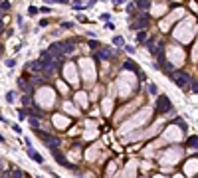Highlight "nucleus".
I'll list each match as a JSON object with an SVG mask.
<instances>
[{
  "instance_id": "obj_1",
  "label": "nucleus",
  "mask_w": 198,
  "mask_h": 178,
  "mask_svg": "<svg viewBox=\"0 0 198 178\" xmlns=\"http://www.w3.org/2000/svg\"><path fill=\"white\" fill-rule=\"evenodd\" d=\"M36 135H38L40 138H42V141H44V143H46L48 146H50V151H52V148H58V138L53 137V135H50V133H44V131H36Z\"/></svg>"
},
{
  "instance_id": "obj_2",
  "label": "nucleus",
  "mask_w": 198,
  "mask_h": 178,
  "mask_svg": "<svg viewBox=\"0 0 198 178\" xmlns=\"http://www.w3.org/2000/svg\"><path fill=\"white\" fill-rule=\"evenodd\" d=\"M52 154H53V158H56V160H58L61 166H66V168H72V170H75V166L67 162V158L61 154V151H59V148H52Z\"/></svg>"
},
{
  "instance_id": "obj_3",
  "label": "nucleus",
  "mask_w": 198,
  "mask_h": 178,
  "mask_svg": "<svg viewBox=\"0 0 198 178\" xmlns=\"http://www.w3.org/2000/svg\"><path fill=\"white\" fill-rule=\"evenodd\" d=\"M171 75H172V79H174V83H176L178 87H186L188 85V75H186V73L174 71V73H171Z\"/></svg>"
},
{
  "instance_id": "obj_4",
  "label": "nucleus",
  "mask_w": 198,
  "mask_h": 178,
  "mask_svg": "<svg viewBox=\"0 0 198 178\" xmlns=\"http://www.w3.org/2000/svg\"><path fill=\"white\" fill-rule=\"evenodd\" d=\"M172 109V103L168 101V97H158V103H157V111L158 113H166Z\"/></svg>"
},
{
  "instance_id": "obj_5",
  "label": "nucleus",
  "mask_w": 198,
  "mask_h": 178,
  "mask_svg": "<svg viewBox=\"0 0 198 178\" xmlns=\"http://www.w3.org/2000/svg\"><path fill=\"white\" fill-rule=\"evenodd\" d=\"M149 26V16H141L139 18V22H135V24H131V30H143V28Z\"/></svg>"
},
{
  "instance_id": "obj_6",
  "label": "nucleus",
  "mask_w": 198,
  "mask_h": 178,
  "mask_svg": "<svg viewBox=\"0 0 198 178\" xmlns=\"http://www.w3.org/2000/svg\"><path fill=\"white\" fill-rule=\"evenodd\" d=\"M95 2H87V4H83V2H75V4H72L73 10H85V8H91Z\"/></svg>"
},
{
  "instance_id": "obj_7",
  "label": "nucleus",
  "mask_w": 198,
  "mask_h": 178,
  "mask_svg": "<svg viewBox=\"0 0 198 178\" xmlns=\"http://www.w3.org/2000/svg\"><path fill=\"white\" fill-rule=\"evenodd\" d=\"M28 154H30V156H32L34 160L38 162V164H42V162H44V156H42V154H38V152L34 151V148H28Z\"/></svg>"
},
{
  "instance_id": "obj_8",
  "label": "nucleus",
  "mask_w": 198,
  "mask_h": 178,
  "mask_svg": "<svg viewBox=\"0 0 198 178\" xmlns=\"http://www.w3.org/2000/svg\"><path fill=\"white\" fill-rule=\"evenodd\" d=\"M97 55H99V58H101V59H107V58H111V52H109L107 48H101Z\"/></svg>"
},
{
  "instance_id": "obj_9",
  "label": "nucleus",
  "mask_w": 198,
  "mask_h": 178,
  "mask_svg": "<svg viewBox=\"0 0 198 178\" xmlns=\"http://www.w3.org/2000/svg\"><path fill=\"white\" fill-rule=\"evenodd\" d=\"M186 145L190 146V148H198V137H190L186 141Z\"/></svg>"
},
{
  "instance_id": "obj_10",
  "label": "nucleus",
  "mask_w": 198,
  "mask_h": 178,
  "mask_svg": "<svg viewBox=\"0 0 198 178\" xmlns=\"http://www.w3.org/2000/svg\"><path fill=\"white\" fill-rule=\"evenodd\" d=\"M113 44H115V46H125V40L121 38V36H115V38H113Z\"/></svg>"
},
{
  "instance_id": "obj_11",
  "label": "nucleus",
  "mask_w": 198,
  "mask_h": 178,
  "mask_svg": "<svg viewBox=\"0 0 198 178\" xmlns=\"http://www.w3.org/2000/svg\"><path fill=\"white\" fill-rule=\"evenodd\" d=\"M125 67H127V69H135V71L139 69V66H137V63H133V61H125Z\"/></svg>"
},
{
  "instance_id": "obj_12",
  "label": "nucleus",
  "mask_w": 198,
  "mask_h": 178,
  "mask_svg": "<svg viewBox=\"0 0 198 178\" xmlns=\"http://www.w3.org/2000/svg\"><path fill=\"white\" fill-rule=\"evenodd\" d=\"M149 91H151L152 95H155V93H157L158 89H157V85H155V83H149Z\"/></svg>"
},
{
  "instance_id": "obj_13",
  "label": "nucleus",
  "mask_w": 198,
  "mask_h": 178,
  "mask_svg": "<svg viewBox=\"0 0 198 178\" xmlns=\"http://www.w3.org/2000/svg\"><path fill=\"white\" fill-rule=\"evenodd\" d=\"M137 6L139 8H149L151 6V2H137Z\"/></svg>"
},
{
  "instance_id": "obj_14",
  "label": "nucleus",
  "mask_w": 198,
  "mask_h": 178,
  "mask_svg": "<svg viewBox=\"0 0 198 178\" xmlns=\"http://www.w3.org/2000/svg\"><path fill=\"white\" fill-rule=\"evenodd\" d=\"M145 36H147L145 32H139V36H137V42H143V40H145Z\"/></svg>"
},
{
  "instance_id": "obj_15",
  "label": "nucleus",
  "mask_w": 198,
  "mask_h": 178,
  "mask_svg": "<svg viewBox=\"0 0 198 178\" xmlns=\"http://www.w3.org/2000/svg\"><path fill=\"white\" fill-rule=\"evenodd\" d=\"M22 103H24V105H30V97L24 95V97H22Z\"/></svg>"
},
{
  "instance_id": "obj_16",
  "label": "nucleus",
  "mask_w": 198,
  "mask_h": 178,
  "mask_svg": "<svg viewBox=\"0 0 198 178\" xmlns=\"http://www.w3.org/2000/svg\"><path fill=\"white\" fill-rule=\"evenodd\" d=\"M6 101H8V103H12V101H14V93H8V95H6Z\"/></svg>"
},
{
  "instance_id": "obj_17",
  "label": "nucleus",
  "mask_w": 198,
  "mask_h": 178,
  "mask_svg": "<svg viewBox=\"0 0 198 178\" xmlns=\"http://www.w3.org/2000/svg\"><path fill=\"white\" fill-rule=\"evenodd\" d=\"M24 174H22V170H14V178H22Z\"/></svg>"
},
{
  "instance_id": "obj_18",
  "label": "nucleus",
  "mask_w": 198,
  "mask_h": 178,
  "mask_svg": "<svg viewBox=\"0 0 198 178\" xmlns=\"http://www.w3.org/2000/svg\"><path fill=\"white\" fill-rule=\"evenodd\" d=\"M125 50H127L129 53H135V48H133V46H125Z\"/></svg>"
},
{
  "instance_id": "obj_19",
  "label": "nucleus",
  "mask_w": 198,
  "mask_h": 178,
  "mask_svg": "<svg viewBox=\"0 0 198 178\" xmlns=\"http://www.w3.org/2000/svg\"><path fill=\"white\" fill-rule=\"evenodd\" d=\"M77 20L81 22V24H85V22H87V18H85V16H77Z\"/></svg>"
},
{
  "instance_id": "obj_20",
  "label": "nucleus",
  "mask_w": 198,
  "mask_h": 178,
  "mask_svg": "<svg viewBox=\"0 0 198 178\" xmlns=\"http://www.w3.org/2000/svg\"><path fill=\"white\" fill-rule=\"evenodd\" d=\"M14 63H16L14 59H8V61H6V66H8V67H14Z\"/></svg>"
},
{
  "instance_id": "obj_21",
  "label": "nucleus",
  "mask_w": 198,
  "mask_h": 178,
  "mask_svg": "<svg viewBox=\"0 0 198 178\" xmlns=\"http://www.w3.org/2000/svg\"><path fill=\"white\" fill-rule=\"evenodd\" d=\"M28 12H30V14H36V12H38V8H36V6H30V10H28Z\"/></svg>"
},
{
  "instance_id": "obj_22",
  "label": "nucleus",
  "mask_w": 198,
  "mask_h": 178,
  "mask_svg": "<svg viewBox=\"0 0 198 178\" xmlns=\"http://www.w3.org/2000/svg\"><path fill=\"white\" fill-rule=\"evenodd\" d=\"M109 16H111V14H109V12H105V14H101V20H109Z\"/></svg>"
},
{
  "instance_id": "obj_23",
  "label": "nucleus",
  "mask_w": 198,
  "mask_h": 178,
  "mask_svg": "<svg viewBox=\"0 0 198 178\" xmlns=\"http://www.w3.org/2000/svg\"><path fill=\"white\" fill-rule=\"evenodd\" d=\"M192 89H194V93H198V83H192Z\"/></svg>"
},
{
  "instance_id": "obj_24",
  "label": "nucleus",
  "mask_w": 198,
  "mask_h": 178,
  "mask_svg": "<svg viewBox=\"0 0 198 178\" xmlns=\"http://www.w3.org/2000/svg\"><path fill=\"white\" fill-rule=\"evenodd\" d=\"M0 143H4V137H0Z\"/></svg>"
}]
</instances>
